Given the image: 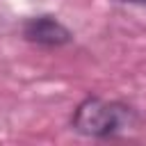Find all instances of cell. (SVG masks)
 <instances>
[{
  "label": "cell",
  "instance_id": "6da1fadb",
  "mask_svg": "<svg viewBox=\"0 0 146 146\" xmlns=\"http://www.w3.org/2000/svg\"><path fill=\"white\" fill-rule=\"evenodd\" d=\"M139 123V112L125 100H110L103 96L82 98L68 119V125L75 135L89 139H114Z\"/></svg>",
  "mask_w": 146,
  "mask_h": 146
},
{
  "label": "cell",
  "instance_id": "7a4b0ae2",
  "mask_svg": "<svg viewBox=\"0 0 146 146\" xmlns=\"http://www.w3.org/2000/svg\"><path fill=\"white\" fill-rule=\"evenodd\" d=\"M21 36L36 46V48H46V50H57L64 46H71L75 34L68 25H64L55 14H36L30 16L21 23Z\"/></svg>",
  "mask_w": 146,
  "mask_h": 146
},
{
  "label": "cell",
  "instance_id": "3957f363",
  "mask_svg": "<svg viewBox=\"0 0 146 146\" xmlns=\"http://www.w3.org/2000/svg\"><path fill=\"white\" fill-rule=\"evenodd\" d=\"M123 2H137V5H146V0H123Z\"/></svg>",
  "mask_w": 146,
  "mask_h": 146
}]
</instances>
